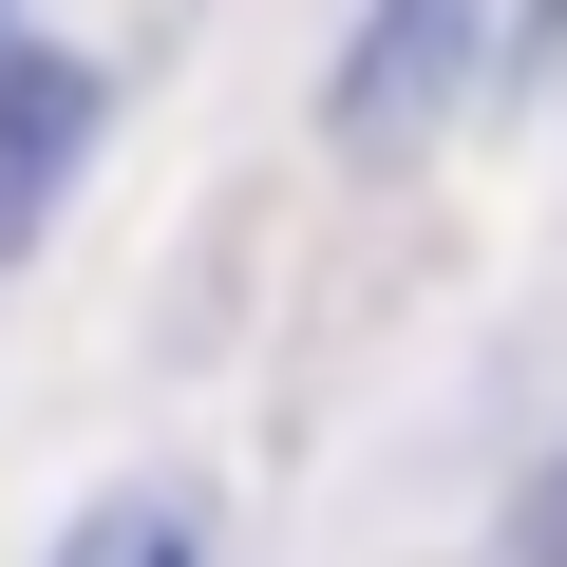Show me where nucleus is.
<instances>
[{
    "mask_svg": "<svg viewBox=\"0 0 567 567\" xmlns=\"http://www.w3.org/2000/svg\"><path fill=\"white\" fill-rule=\"evenodd\" d=\"M95 114H114L95 58H0V265H20L58 227V189L95 171Z\"/></svg>",
    "mask_w": 567,
    "mask_h": 567,
    "instance_id": "f03ea898",
    "label": "nucleus"
},
{
    "mask_svg": "<svg viewBox=\"0 0 567 567\" xmlns=\"http://www.w3.org/2000/svg\"><path fill=\"white\" fill-rule=\"evenodd\" d=\"M492 20H511V0H360V39H341V76H322V133H341V152H416V133L492 76Z\"/></svg>",
    "mask_w": 567,
    "mask_h": 567,
    "instance_id": "f257e3e1",
    "label": "nucleus"
},
{
    "mask_svg": "<svg viewBox=\"0 0 567 567\" xmlns=\"http://www.w3.org/2000/svg\"><path fill=\"white\" fill-rule=\"evenodd\" d=\"M511 567H567V454L529 473V511H511Z\"/></svg>",
    "mask_w": 567,
    "mask_h": 567,
    "instance_id": "7ed1b4c3",
    "label": "nucleus"
},
{
    "mask_svg": "<svg viewBox=\"0 0 567 567\" xmlns=\"http://www.w3.org/2000/svg\"><path fill=\"white\" fill-rule=\"evenodd\" d=\"M114 567H189V529H171V511H133V529H114Z\"/></svg>",
    "mask_w": 567,
    "mask_h": 567,
    "instance_id": "20e7f679",
    "label": "nucleus"
}]
</instances>
